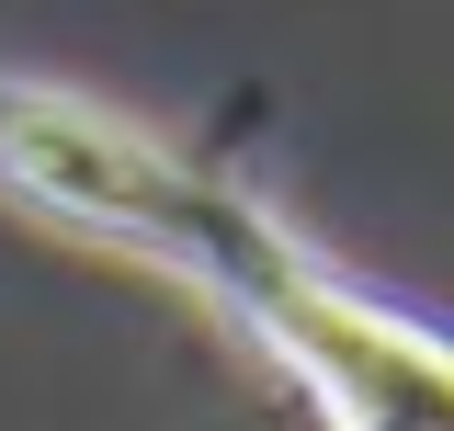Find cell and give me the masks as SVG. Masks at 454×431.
<instances>
[{"label": "cell", "mask_w": 454, "mask_h": 431, "mask_svg": "<svg viewBox=\"0 0 454 431\" xmlns=\"http://www.w3.org/2000/svg\"><path fill=\"white\" fill-rule=\"evenodd\" d=\"M0 193H23L35 216L103 239L125 262H160L170 284H193L216 307L239 295V272L284 239V216L262 193L193 170L148 125H125L114 103H80L57 80H0Z\"/></svg>", "instance_id": "1"}, {"label": "cell", "mask_w": 454, "mask_h": 431, "mask_svg": "<svg viewBox=\"0 0 454 431\" xmlns=\"http://www.w3.org/2000/svg\"><path fill=\"white\" fill-rule=\"evenodd\" d=\"M227 318L307 386V409L330 431H454V329L364 295V284L330 272L295 227L239 272Z\"/></svg>", "instance_id": "2"}]
</instances>
